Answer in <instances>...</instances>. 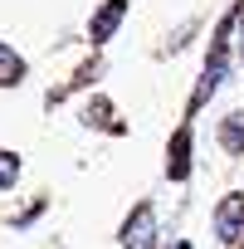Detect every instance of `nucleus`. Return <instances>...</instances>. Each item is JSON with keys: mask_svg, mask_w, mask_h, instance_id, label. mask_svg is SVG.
I'll list each match as a JSON object with an SVG mask.
<instances>
[{"mask_svg": "<svg viewBox=\"0 0 244 249\" xmlns=\"http://www.w3.org/2000/svg\"><path fill=\"white\" fill-rule=\"evenodd\" d=\"M20 181V152H5L0 147V191H10Z\"/></svg>", "mask_w": 244, "mask_h": 249, "instance_id": "obj_8", "label": "nucleus"}, {"mask_svg": "<svg viewBox=\"0 0 244 249\" xmlns=\"http://www.w3.org/2000/svg\"><path fill=\"white\" fill-rule=\"evenodd\" d=\"M176 249H191V244H186V239H181V244H176Z\"/></svg>", "mask_w": 244, "mask_h": 249, "instance_id": "obj_11", "label": "nucleus"}, {"mask_svg": "<svg viewBox=\"0 0 244 249\" xmlns=\"http://www.w3.org/2000/svg\"><path fill=\"white\" fill-rule=\"evenodd\" d=\"M225 69H229V20L220 25V39H215V49H210V59H205V73H200V83H195V93H191V112L225 83Z\"/></svg>", "mask_w": 244, "mask_h": 249, "instance_id": "obj_1", "label": "nucleus"}, {"mask_svg": "<svg viewBox=\"0 0 244 249\" xmlns=\"http://www.w3.org/2000/svg\"><path fill=\"white\" fill-rule=\"evenodd\" d=\"M220 147H225L229 157H244V112H229V117L220 122Z\"/></svg>", "mask_w": 244, "mask_h": 249, "instance_id": "obj_6", "label": "nucleus"}, {"mask_svg": "<svg viewBox=\"0 0 244 249\" xmlns=\"http://www.w3.org/2000/svg\"><path fill=\"white\" fill-rule=\"evenodd\" d=\"M107 112H112V107H107V103H103V98H98V103H93V107H88V122H98V127H107Z\"/></svg>", "mask_w": 244, "mask_h": 249, "instance_id": "obj_9", "label": "nucleus"}, {"mask_svg": "<svg viewBox=\"0 0 244 249\" xmlns=\"http://www.w3.org/2000/svg\"><path fill=\"white\" fill-rule=\"evenodd\" d=\"M15 83H25V59L0 39V88H15Z\"/></svg>", "mask_w": 244, "mask_h": 249, "instance_id": "obj_7", "label": "nucleus"}, {"mask_svg": "<svg viewBox=\"0 0 244 249\" xmlns=\"http://www.w3.org/2000/svg\"><path fill=\"white\" fill-rule=\"evenodd\" d=\"M166 176L171 181H186L191 176V122H181L171 147H166Z\"/></svg>", "mask_w": 244, "mask_h": 249, "instance_id": "obj_4", "label": "nucleus"}, {"mask_svg": "<svg viewBox=\"0 0 244 249\" xmlns=\"http://www.w3.org/2000/svg\"><path fill=\"white\" fill-rule=\"evenodd\" d=\"M229 35H234V39H239V54H244V5H239V15H234V20H229Z\"/></svg>", "mask_w": 244, "mask_h": 249, "instance_id": "obj_10", "label": "nucleus"}, {"mask_svg": "<svg viewBox=\"0 0 244 249\" xmlns=\"http://www.w3.org/2000/svg\"><path fill=\"white\" fill-rule=\"evenodd\" d=\"M239 234H244V196L234 191V196H225L215 205V239L220 244H234Z\"/></svg>", "mask_w": 244, "mask_h": 249, "instance_id": "obj_3", "label": "nucleus"}, {"mask_svg": "<svg viewBox=\"0 0 244 249\" xmlns=\"http://www.w3.org/2000/svg\"><path fill=\"white\" fill-rule=\"evenodd\" d=\"M122 15H127V0H107V5H103V10L88 20V39H93V44H107V39L117 35Z\"/></svg>", "mask_w": 244, "mask_h": 249, "instance_id": "obj_5", "label": "nucleus"}, {"mask_svg": "<svg viewBox=\"0 0 244 249\" xmlns=\"http://www.w3.org/2000/svg\"><path fill=\"white\" fill-rule=\"evenodd\" d=\"M122 249H157V210H152V200H142L127 220H122Z\"/></svg>", "mask_w": 244, "mask_h": 249, "instance_id": "obj_2", "label": "nucleus"}]
</instances>
